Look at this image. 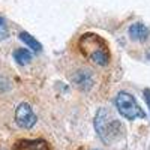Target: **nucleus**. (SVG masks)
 I'll use <instances>...</instances> for the list:
<instances>
[{
  "instance_id": "obj_2",
  "label": "nucleus",
  "mask_w": 150,
  "mask_h": 150,
  "mask_svg": "<svg viewBox=\"0 0 150 150\" xmlns=\"http://www.w3.org/2000/svg\"><path fill=\"white\" fill-rule=\"evenodd\" d=\"M95 129L104 143L110 144L116 138H119L120 134L123 132V126L120 120H117L111 114V111L107 108H99L95 116Z\"/></svg>"
},
{
  "instance_id": "obj_8",
  "label": "nucleus",
  "mask_w": 150,
  "mask_h": 150,
  "mask_svg": "<svg viewBox=\"0 0 150 150\" xmlns=\"http://www.w3.org/2000/svg\"><path fill=\"white\" fill-rule=\"evenodd\" d=\"M14 59L18 65L24 66V65H29L32 62V53L29 51L27 48H17L14 51Z\"/></svg>"
},
{
  "instance_id": "obj_9",
  "label": "nucleus",
  "mask_w": 150,
  "mask_h": 150,
  "mask_svg": "<svg viewBox=\"0 0 150 150\" xmlns=\"http://www.w3.org/2000/svg\"><path fill=\"white\" fill-rule=\"evenodd\" d=\"M8 36H9V29H8L6 20H5V17L0 15V41L8 39Z\"/></svg>"
},
{
  "instance_id": "obj_3",
  "label": "nucleus",
  "mask_w": 150,
  "mask_h": 150,
  "mask_svg": "<svg viewBox=\"0 0 150 150\" xmlns=\"http://www.w3.org/2000/svg\"><path fill=\"white\" fill-rule=\"evenodd\" d=\"M114 105L120 112V116L126 120L132 122L135 119H146L144 110L138 105L137 99L128 92H119L114 98Z\"/></svg>"
},
{
  "instance_id": "obj_11",
  "label": "nucleus",
  "mask_w": 150,
  "mask_h": 150,
  "mask_svg": "<svg viewBox=\"0 0 150 150\" xmlns=\"http://www.w3.org/2000/svg\"><path fill=\"white\" fill-rule=\"evenodd\" d=\"M147 57H149V59H150V51H149V53H147Z\"/></svg>"
},
{
  "instance_id": "obj_12",
  "label": "nucleus",
  "mask_w": 150,
  "mask_h": 150,
  "mask_svg": "<svg viewBox=\"0 0 150 150\" xmlns=\"http://www.w3.org/2000/svg\"><path fill=\"white\" fill-rule=\"evenodd\" d=\"M95 150H99V149H95Z\"/></svg>"
},
{
  "instance_id": "obj_6",
  "label": "nucleus",
  "mask_w": 150,
  "mask_h": 150,
  "mask_svg": "<svg viewBox=\"0 0 150 150\" xmlns=\"http://www.w3.org/2000/svg\"><path fill=\"white\" fill-rule=\"evenodd\" d=\"M150 35V29L146 26L144 23H134L129 27V36L132 41H138V42H144Z\"/></svg>"
},
{
  "instance_id": "obj_10",
  "label": "nucleus",
  "mask_w": 150,
  "mask_h": 150,
  "mask_svg": "<svg viewBox=\"0 0 150 150\" xmlns=\"http://www.w3.org/2000/svg\"><path fill=\"white\" fill-rule=\"evenodd\" d=\"M143 95H144V99H146V102H147V107L150 110V89H146L143 92Z\"/></svg>"
},
{
  "instance_id": "obj_1",
  "label": "nucleus",
  "mask_w": 150,
  "mask_h": 150,
  "mask_svg": "<svg viewBox=\"0 0 150 150\" xmlns=\"http://www.w3.org/2000/svg\"><path fill=\"white\" fill-rule=\"evenodd\" d=\"M80 51L89 60L99 66H105L110 62V48L107 41L98 33H84L78 41Z\"/></svg>"
},
{
  "instance_id": "obj_7",
  "label": "nucleus",
  "mask_w": 150,
  "mask_h": 150,
  "mask_svg": "<svg viewBox=\"0 0 150 150\" xmlns=\"http://www.w3.org/2000/svg\"><path fill=\"white\" fill-rule=\"evenodd\" d=\"M18 38H20V41H23L29 48H32L35 53H41V51H42V45H41V42H39V41H36L30 33H27V32H21V33L18 35Z\"/></svg>"
},
{
  "instance_id": "obj_5",
  "label": "nucleus",
  "mask_w": 150,
  "mask_h": 150,
  "mask_svg": "<svg viewBox=\"0 0 150 150\" xmlns=\"http://www.w3.org/2000/svg\"><path fill=\"white\" fill-rule=\"evenodd\" d=\"M72 81L80 90L87 92L93 87V74L90 69H78L72 75Z\"/></svg>"
},
{
  "instance_id": "obj_4",
  "label": "nucleus",
  "mask_w": 150,
  "mask_h": 150,
  "mask_svg": "<svg viewBox=\"0 0 150 150\" xmlns=\"http://www.w3.org/2000/svg\"><path fill=\"white\" fill-rule=\"evenodd\" d=\"M36 122H38V117L35 114L33 108L27 102H23L17 107V110H15V123L20 128L32 129L36 125Z\"/></svg>"
}]
</instances>
